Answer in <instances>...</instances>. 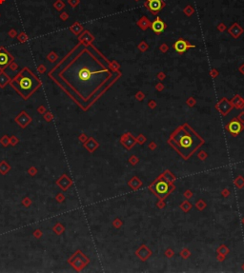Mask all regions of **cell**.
<instances>
[{"instance_id": "ac0fdd59", "label": "cell", "mask_w": 244, "mask_h": 273, "mask_svg": "<svg viewBox=\"0 0 244 273\" xmlns=\"http://www.w3.org/2000/svg\"><path fill=\"white\" fill-rule=\"evenodd\" d=\"M18 142H19V140L17 137H15V136H12V137H10V145L15 146Z\"/></svg>"}, {"instance_id": "52a82bcc", "label": "cell", "mask_w": 244, "mask_h": 273, "mask_svg": "<svg viewBox=\"0 0 244 273\" xmlns=\"http://www.w3.org/2000/svg\"><path fill=\"white\" fill-rule=\"evenodd\" d=\"M195 46L194 45H190L189 43H187L185 40H178L177 42L175 43L174 45V49L175 50V52H178L179 53H182V52H185L189 48H194Z\"/></svg>"}, {"instance_id": "7c38bea8", "label": "cell", "mask_w": 244, "mask_h": 273, "mask_svg": "<svg viewBox=\"0 0 244 273\" xmlns=\"http://www.w3.org/2000/svg\"><path fill=\"white\" fill-rule=\"evenodd\" d=\"M149 2V9L153 12H158L162 9V1L161 0H148Z\"/></svg>"}, {"instance_id": "2e32d148", "label": "cell", "mask_w": 244, "mask_h": 273, "mask_svg": "<svg viewBox=\"0 0 244 273\" xmlns=\"http://www.w3.org/2000/svg\"><path fill=\"white\" fill-rule=\"evenodd\" d=\"M0 143H1L4 147H7L8 145H10V137L8 135H4L3 137L0 139Z\"/></svg>"}, {"instance_id": "ffe728a7", "label": "cell", "mask_w": 244, "mask_h": 273, "mask_svg": "<svg viewBox=\"0 0 244 273\" xmlns=\"http://www.w3.org/2000/svg\"><path fill=\"white\" fill-rule=\"evenodd\" d=\"M32 234H33V236H35L36 238L38 239V238H40V237L42 236V231L40 230V229H36L35 231H33Z\"/></svg>"}, {"instance_id": "277c9868", "label": "cell", "mask_w": 244, "mask_h": 273, "mask_svg": "<svg viewBox=\"0 0 244 273\" xmlns=\"http://www.w3.org/2000/svg\"><path fill=\"white\" fill-rule=\"evenodd\" d=\"M153 189L159 198H164L171 191V185L165 180H159L154 183Z\"/></svg>"}, {"instance_id": "ba28073f", "label": "cell", "mask_w": 244, "mask_h": 273, "mask_svg": "<svg viewBox=\"0 0 244 273\" xmlns=\"http://www.w3.org/2000/svg\"><path fill=\"white\" fill-rule=\"evenodd\" d=\"M57 186L63 190V191H66L71 185H72V180L70 178H68V176L66 174H63L60 178L56 181Z\"/></svg>"}, {"instance_id": "7a4b0ae2", "label": "cell", "mask_w": 244, "mask_h": 273, "mask_svg": "<svg viewBox=\"0 0 244 273\" xmlns=\"http://www.w3.org/2000/svg\"><path fill=\"white\" fill-rule=\"evenodd\" d=\"M168 142L185 159L203 144V140L187 124L175 129Z\"/></svg>"}, {"instance_id": "8992f818", "label": "cell", "mask_w": 244, "mask_h": 273, "mask_svg": "<svg viewBox=\"0 0 244 273\" xmlns=\"http://www.w3.org/2000/svg\"><path fill=\"white\" fill-rule=\"evenodd\" d=\"M15 122L21 128H26L32 122V118L29 116L28 113H27L26 112H22L15 118Z\"/></svg>"}, {"instance_id": "44dd1931", "label": "cell", "mask_w": 244, "mask_h": 273, "mask_svg": "<svg viewBox=\"0 0 244 273\" xmlns=\"http://www.w3.org/2000/svg\"><path fill=\"white\" fill-rule=\"evenodd\" d=\"M64 199H65V196H64L63 194H61V193L57 194V196H56V200H57L59 203H60V202H63Z\"/></svg>"}, {"instance_id": "30bf717a", "label": "cell", "mask_w": 244, "mask_h": 273, "mask_svg": "<svg viewBox=\"0 0 244 273\" xmlns=\"http://www.w3.org/2000/svg\"><path fill=\"white\" fill-rule=\"evenodd\" d=\"M11 59L12 58L8 52H6L4 51H0V68L1 69H4V68H6L9 65Z\"/></svg>"}, {"instance_id": "d6986e66", "label": "cell", "mask_w": 244, "mask_h": 273, "mask_svg": "<svg viewBox=\"0 0 244 273\" xmlns=\"http://www.w3.org/2000/svg\"><path fill=\"white\" fill-rule=\"evenodd\" d=\"M36 172H37V169H36L35 167H32V168H30L28 169V173H29L31 176H35V175L36 174Z\"/></svg>"}, {"instance_id": "9a60e30c", "label": "cell", "mask_w": 244, "mask_h": 273, "mask_svg": "<svg viewBox=\"0 0 244 273\" xmlns=\"http://www.w3.org/2000/svg\"><path fill=\"white\" fill-rule=\"evenodd\" d=\"M97 146V143H94V142L93 141V139L90 140V142H88L87 144H85V147H86L88 149H89L90 151H93V149L94 148H96Z\"/></svg>"}, {"instance_id": "3957f363", "label": "cell", "mask_w": 244, "mask_h": 273, "mask_svg": "<svg viewBox=\"0 0 244 273\" xmlns=\"http://www.w3.org/2000/svg\"><path fill=\"white\" fill-rule=\"evenodd\" d=\"M12 88H15L24 99H28L31 95L40 87V81L29 71L28 68L20 72L11 82Z\"/></svg>"}, {"instance_id": "9c48e42d", "label": "cell", "mask_w": 244, "mask_h": 273, "mask_svg": "<svg viewBox=\"0 0 244 273\" xmlns=\"http://www.w3.org/2000/svg\"><path fill=\"white\" fill-rule=\"evenodd\" d=\"M165 29V24L164 22L159 17H157V19L152 23V30L155 33H160L164 31Z\"/></svg>"}, {"instance_id": "6da1fadb", "label": "cell", "mask_w": 244, "mask_h": 273, "mask_svg": "<svg viewBox=\"0 0 244 273\" xmlns=\"http://www.w3.org/2000/svg\"><path fill=\"white\" fill-rule=\"evenodd\" d=\"M55 75L61 79L59 85L68 86V92L76 94V100L88 101L109 79L110 71L85 50L70 61L64 60Z\"/></svg>"}, {"instance_id": "5b68a950", "label": "cell", "mask_w": 244, "mask_h": 273, "mask_svg": "<svg viewBox=\"0 0 244 273\" xmlns=\"http://www.w3.org/2000/svg\"><path fill=\"white\" fill-rule=\"evenodd\" d=\"M68 262H69L76 270H80L86 265V263H88V260L86 259V257H84L83 255H81V258L79 259L78 258V252H76V253L74 254Z\"/></svg>"}, {"instance_id": "4fadbf2b", "label": "cell", "mask_w": 244, "mask_h": 273, "mask_svg": "<svg viewBox=\"0 0 244 273\" xmlns=\"http://www.w3.org/2000/svg\"><path fill=\"white\" fill-rule=\"evenodd\" d=\"M10 169H11V166L6 161H2L0 163V173L1 174L5 175L6 173H8Z\"/></svg>"}, {"instance_id": "8fae6325", "label": "cell", "mask_w": 244, "mask_h": 273, "mask_svg": "<svg viewBox=\"0 0 244 273\" xmlns=\"http://www.w3.org/2000/svg\"><path fill=\"white\" fill-rule=\"evenodd\" d=\"M227 128H228V131H229L230 132H231L232 134H238L239 132H241L242 127H241V125L239 124V122L233 121V122H231V123H230V124L227 126Z\"/></svg>"}, {"instance_id": "7402d4cb", "label": "cell", "mask_w": 244, "mask_h": 273, "mask_svg": "<svg viewBox=\"0 0 244 273\" xmlns=\"http://www.w3.org/2000/svg\"><path fill=\"white\" fill-rule=\"evenodd\" d=\"M44 118L46 119V121H48V122H50L52 119H53V115L51 114V113H47L46 115H44Z\"/></svg>"}, {"instance_id": "e0dca14e", "label": "cell", "mask_w": 244, "mask_h": 273, "mask_svg": "<svg viewBox=\"0 0 244 273\" xmlns=\"http://www.w3.org/2000/svg\"><path fill=\"white\" fill-rule=\"evenodd\" d=\"M31 204H32V201H31V199L29 197L24 198V200L22 201V205L23 206H25L26 208H28L29 206H31Z\"/></svg>"}, {"instance_id": "5bb4252c", "label": "cell", "mask_w": 244, "mask_h": 273, "mask_svg": "<svg viewBox=\"0 0 244 273\" xmlns=\"http://www.w3.org/2000/svg\"><path fill=\"white\" fill-rule=\"evenodd\" d=\"M65 230V228L63 225H61L60 223H56L55 225V227L53 228V231L57 235H60L61 233H63Z\"/></svg>"}]
</instances>
